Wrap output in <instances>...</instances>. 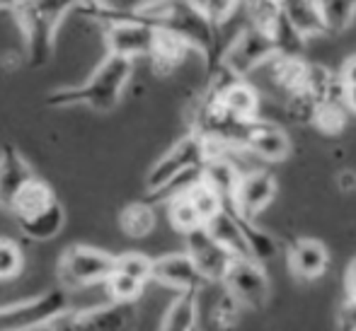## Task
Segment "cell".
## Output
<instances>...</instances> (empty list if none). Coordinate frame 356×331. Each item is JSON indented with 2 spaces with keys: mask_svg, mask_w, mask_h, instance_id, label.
Here are the masks:
<instances>
[{
  "mask_svg": "<svg viewBox=\"0 0 356 331\" xmlns=\"http://www.w3.org/2000/svg\"><path fill=\"white\" fill-rule=\"evenodd\" d=\"M289 264L293 275L303 280H315L327 271L330 252L318 239H293L289 247Z\"/></svg>",
  "mask_w": 356,
  "mask_h": 331,
  "instance_id": "obj_14",
  "label": "cell"
},
{
  "mask_svg": "<svg viewBox=\"0 0 356 331\" xmlns=\"http://www.w3.org/2000/svg\"><path fill=\"white\" fill-rule=\"evenodd\" d=\"M56 203H58V198L51 184L42 177H34V179H29L22 187V192L17 194L13 208H10V215L15 218V223H22V220L34 218V215L44 213V210H49Z\"/></svg>",
  "mask_w": 356,
  "mask_h": 331,
  "instance_id": "obj_15",
  "label": "cell"
},
{
  "mask_svg": "<svg viewBox=\"0 0 356 331\" xmlns=\"http://www.w3.org/2000/svg\"><path fill=\"white\" fill-rule=\"evenodd\" d=\"M63 225H66V210H63L61 201H58L56 205H51V208L44 210V213L17 223V228H19V232L27 239H32V242H47V239H54L61 232Z\"/></svg>",
  "mask_w": 356,
  "mask_h": 331,
  "instance_id": "obj_22",
  "label": "cell"
},
{
  "mask_svg": "<svg viewBox=\"0 0 356 331\" xmlns=\"http://www.w3.org/2000/svg\"><path fill=\"white\" fill-rule=\"evenodd\" d=\"M194 331H202V329H199V327H197V329H194Z\"/></svg>",
  "mask_w": 356,
  "mask_h": 331,
  "instance_id": "obj_40",
  "label": "cell"
},
{
  "mask_svg": "<svg viewBox=\"0 0 356 331\" xmlns=\"http://www.w3.org/2000/svg\"><path fill=\"white\" fill-rule=\"evenodd\" d=\"M114 269H117V254L90 244H71L58 259V280L63 290H80L95 283H107Z\"/></svg>",
  "mask_w": 356,
  "mask_h": 331,
  "instance_id": "obj_4",
  "label": "cell"
},
{
  "mask_svg": "<svg viewBox=\"0 0 356 331\" xmlns=\"http://www.w3.org/2000/svg\"><path fill=\"white\" fill-rule=\"evenodd\" d=\"M207 230L211 232V237L220 244L223 249H228L235 259H252L250 257L248 242L243 237V230H240L238 220L228 213V210H220V215H216L211 223L207 225ZM254 262V259H252Z\"/></svg>",
  "mask_w": 356,
  "mask_h": 331,
  "instance_id": "obj_20",
  "label": "cell"
},
{
  "mask_svg": "<svg viewBox=\"0 0 356 331\" xmlns=\"http://www.w3.org/2000/svg\"><path fill=\"white\" fill-rule=\"evenodd\" d=\"M211 317L213 322L218 324L220 329H230L240 317V303L228 293V288L223 285L220 290V298L213 303V309H211Z\"/></svg>",
  "mask_w": 356,
  "mask_h": 331,
  "instance_id": "obj_33",
  "label": "cell"
},
{
  "mask_svg": "<svg viewBox=\"0 0 356 331\" xmlns=\"http://www.w3.org/2000/svg\"><path fill=\"white\" fill-rule=\"evenodd\" d=\"M187 198L192 201V205L197 208L199 218H202L204 228H207L209 223L216 218V215H220V210H223V201H220L218 194L213 192L211 187H207V184H197V187L192 189V192L187 194Z\"/></svg>",
  "mask_w": 356,
  "mask_h": 331,
  "instance_id": "obj_30",
  "label": "cell"
},
{
  "mask_svg": "<svg viewBox=\"0 0 356 331\" xmlns=\"http://www.w3.org/2000/svg\"><path fill=\"white\" fill-rule=\"evenodd\" d=\"M277 189H279L277 179H274L272 172H267V169H248V172H243V177H240L235 201L225 205H233L240 215H245L248 220H254L274 198H277Z\"/></svg>",
  "mask_w": 356,
  "mask_h": 331,
  "instance_id": "obj_10",
  "label": "cell"
},
{
  "mask_svg": "<svg viewBox=\"0 0 356 331\" xmlns=\"http://www.w3.org/2000/svg\"><path fill=\"white\" fill-rule=\"evenodd\" d=\"M197 8L204 12V17L211 22V27L216 32H223V27L235 17L238 10H243L240 3H197Z\"/></svg>",
  "mask_w": 356,
  "mask_h": 331,
  "instance_id": "obj_34",
  "label": "cell"
},
{
  "mask_svg": "<svg viewBox=\"0 0 356 331\" xmlns=\"http://www.w3.org/2000/svg\"><path fill=\"white\" fill-rule=\"evenodd\" d=\"M136 322V305L107 303L99 307L71 312L73 331H131Z\"/></svg>",
  "mask_w": 356,
  "mask_h": 331,
  "instance_id": "obj_11",
  "label": "cell"
},
{
  "mask_svg": "<svg viewBox=\"0 0 356 331\" xmlns=\"http://www.w3.org/2000/svg\"><path fill=\"white\" fill-rule=\"evenodd\" d=\"M24 271V252L15 239L0 237V280L17 278Z\"/></svg>",
  "mask_w": 356,
  "mask_h": 331,
  "instance_id": "obj_31",
  "label": "cell"
},
{
  "mask_svg": "<svg viewBox=\"0 0 356 331\" xmlns=\"http://www.w3.org/2000/svg\"><path fill=\"white\" fill-rule=\"evenodd\" d=\"M158 29L153 24L134 22V19H124V22H114L104 27V46H107V56L117 58H150L155 49V39H158Z\"/></svg>",
  "mask_w": 356,
  "mask_h": 331,
  "instance_id": "obj_8",
  "label": "cell"
},
{
  "mask_svg": "<svg viewBox=\"0 0 356 331\" xmlns=\"http://www.w3.org/2000/svg\"><path fill=\"white\" fill-rule=\"evenodd\" d=\"M168 215H170V223H172V228L177 230V232H182V235H189V232H194V230L204 228L197 208H194L192 201H189L187 196L175 198L172 203H168Z\"/></svg>",
  "mask_w": 356,
  "mask_h": 331,
  "instance_id": "obj_29",
  "label": "cell"
},
{
  "mask_svg": "<svg viewBox=\"0 0 356 331\" xmlns=\"http://www.w3.org/2000/svg\"><path fill=\"white\" fill-rule=\"evenodd\" d=\"M37 174L29 167L27 160L22 158V153L13 143H5L0 148V208L10 213L17 194Z\"/></svg>",
  "mask_w": 356,
  "mask_h": 331,
  "instance_id": "obj_13",
  "label": "cell"
},
{
  "mask_svg": "<svg viewBox=\"0 0 356 331\" xmlns=\"http://www.w3.org/2000/svg\"><path fill=\"white\" fill-rule=\"evenodd\" d=\"M153 280L165 288H172L177 295L187 293V290H202L204 285H209L187 252L165 254V257L153 259Z\"/></svg>",
  "mask_w": 356,
  "mask_h": 331,
  "instance_id": "obj_12",
  "label": "cell"
},
{
  "mask_svg": "<svg viewBox=\"0 0 356 331\" xmlns=\"http://www.w3.org/2000/svg\"><path fill=\"white\" fill-rule=\"evenodd\" d=\"M245 10H248L250 27L272 37V32L277 29L279 19L284 15V3H250L245 5Z\"/></svg>",
  "mask_w": 356,
  "mask_h": 331,
  "instance_id": "obj_27",
  "label": "cell"
},
{
  "mask_svg": "<svg viewBox=\"0 0 356 331\" xmlns=\"http://www.w3.org/2000/svg\"><path fill=\"white\" fill-rule=\"evenodd\" d=\"M347 298L356 300V259L347 269Z\"/></svg>",
  "mask_w": 356,
  "mask_h": 331,
  "instance_id": "obj_37",
  "label": "cell"
},
{
  "mask_svg": "<svg viewBox=\"0 0 356 331\" xmlns=\"http://www.w3.org/2000/svg\"><path fill=\"white\" fill-rule=\"evenodd\" d=\"M134 61L117 56H104V61L95 68V73L75 87H61L49 92V107H73V104H85L92 112L107 114L119 107L122 94L127 85L131 83Z\"/></svg>",
  "mask_w": 356,
  "mask_h": 331,
  "instance_id": "obj_1",
  "label": "cell"
},
{
  "mask_svg": "<svg viewBox=\"0 0 356 331\" xmlns=\"http://www.w3.org/2000/svg\"><path fill=\"white\" fill-rule=\"evenodd\" d=\"M225 210H228V213L233 215L235 220H238L240 230H243L245 242H248L250 257H252L254 262L264 264V262H269V259L277 257V239H274L272 235L267 232V230L259 228L254 220H248L245 215H240L238 210L233 208V205H225Z\"/></svg>",
  "mask_w": 356,
  "mask_h": 331,
  "instance_id": "obj_21",
  "label": "cell"
},
{
  "mask_svg": "<svg viewBox=\"0 0 356 331\" xmlns=\"http://www.w3.org/2000/svg\"><path fill=\"white\" fill-rule=\"evenodd\" d=\"M354 187H356V174L342 172V177H339V189H342V192H354Z\"/></svg>",
  "mask_w": 356,
  "mask_h": 331,
  "instance_id": "obj_38",
  "label": "cell"
},
{
  "mask_svg": "<svg viewBox=\"0 0 356 331\" xmlns=\"http://www.w3.org/2000/svg\"><path fill=\"white\" fill-rule=\"evenodd\" d=\"M305 42L308 39L286 19V15H282L277 29L272 32V44L277 58H284V61H303Z\"/></svg>",
  "mask_w": 356,
  "mask_h": 331,
  "instance_id": "obj_25",
  "label": "cell"
},
{
  "mask_svg": "<svg viewBox=\"0 0 356 331\" xmlns=\"http://www.w3.org/2000/svg\"><path fill=\"white\" fill-rule=\"evenodd\" d=\"M71 314L68 290L51 288L37 298L0 307V331H37Z\"/></svg>",
  "mask_w": 356,
  "mask_h": 331,
  "instance_id": "obj_3",
  "label": "cell"
},
{
  "mask_svg": "<svg viewBox=\"0 0 356 331\" xmlns=\"http://www.w3.org/2000/svg\"><path fill=\"white\" fill-rule=\"evenodd\" d=\"M192 51L187 42L177 37V34L168 32V29L160 27L158 29V39H155V49L153 56H150V63H153V70L160 75L172 73L179 63L184 61V56Z\"/></svg>",
  "mask_w": 356,
  "mask_h": 331,
  "instance_id": "obj_19",
  "label": "cell"
},
{
  "mask_svg": "<svg viewBox=\"0 0 356 331\" xmlns=\"http://www.w3.org/2000/svg\"><path fill=\"white\" fill-rule=\"evenodd\" d=\"M225 288L240 303V307L264 309L269 303V278L262 264L252 259H238L225 278Z\"/></svg>",
  "mask_w": 356,
  "mask_h": 331,
  "instance_id": "obj_9",
  "label": "cell"
},
{
  "mask_svg": "<svg viewBox=\"0 0 356 331\" xmlns=\"http://www.w3.org/2000/svg\"><path fill=\"white\" fill-rule=\"evenodd\" d=\"M284 15L305 39L327 34L325 32L323 12H320V3H305V0L284 3Z\"/></svg>",
  "mask_w": 356,
  "mask_h": 331,
  "instance_id": "obj_24",
  "label": "cell"
},
{
  "mask_svg": "<svg viewBox=\"0 0 356 331\" xmlns=\"http://www.w3.org/2000/svg\"><path fill=\"white\" fill-rule=\"evenodd\" d=\"M199 295H202V290L179 293L177 298L170 303V307H168V312H165L158 331H194L197 329Z\"/></svg>",
  "mask_w": 356,
  "mask_h": 331,
  "instance_id": "obj_18",
  "label": "cell"
},
{
  "mask_svg": "<svg viewBox=\"0 0 356 331\" xmlns=\"http://www.w3.org/2000/svg\"><path fill=\"white\" fill-rule=\"evenodd\" d=\"M209 160H211V145H209V140L189 131L150 167L148 177H145V189H148V194L158 192V189H163L172 179L182 177V174L192 172V169L204 167Z\"/></svg>",
  "mask_w": 356,
  "mask_h": 331,
  "instance_id": "obj_5",
  "label": "cell"
},
{
  "mask_svg": "<svg viewBox=\"0 0 356 331\" xmlns=\"http://www.w3.org/2000/svg\"><path fill=\"white\" fill-rule=\"evenodd\" d=\"M277 58L274 53V44L269 34H262L257 29L248 27L240 29V34L233 39L223 56V68L233 73L238 80H245L250 73L262 68L264 63H272Z\"/></svg>",
  "mask_w": 356,
  "mask_h": 331,
  "instance_id": "obj_6",
  "label": "cell"
},
{
  "mask_svg": "<svg viewBox=\"0 0 356 331\" xmlns=\"http://www.w3.org/2000/svg\"><path fill=\"white\" fill-rule=\"evenodd\" d=\"M0 10H10L24 37V58L32 68H44L56 51V32L68 12L78 10V3H3Z\"/></svg>",
  "mask_w": 356,
  "mask_h": 331,
  "instance_id": "obj_2",
  "label": "cell"
},
{
  "mask_svg": "<svg viewBox=\"0 0 356 331\" xmlns=\"http://www.w3.org/2000/svg\"><path fill=\"white\" fill-rule=\"evenodd\" d=\"M184 244H187L184 252L189 254V259L197 266L202 278L207 280L209 285H223L230 269H233V264L238 262V259H235L228 249L220 247L207 228H199V230H194V232L184 235Z\"/></svg>",
  "mask_w": 356,
  "mask_h": 331,
  "instance_id": "obj_7",
  "label": "cell"
},
{
  "mask_svg": "<svg viewBox=\"0 0 356 331\" xmlns=\"http://www.w3.org/2000/svg\"><path fill=\"white\" fill-rule=\"evenodd\" d=\"M339 78H342V83L349 87H356V56L349 58L347 63H344V68L339 70Z\"/></svg>",
  "mask_w": 356,
  "mask_h": 331,
  "instance_id": "obj_36",
  "label": "cell"
},
{
  "mask_svg": "<svg viewBox=\"0 0 356 331\" xmlns=\"http://www.w3.org/2000/svg\"><path fill=\"white\" fill-rule=\"evenodd\" d=\"M325 32L342 34L347 32L356 19V3H320Z\"/></svg>",
  "mask_w": 356,
  "mask_h": 331,
  "instance_id": "obj_26",
  "label": "cell"
},
{
  "mask_svg": "<svg viewBox=\"0 0 356 331\" xmlns=\"http://www.w3.org/2000/svg\"><path fill=\"white\" fill-rule=\"evenodd\" d=\"M155 223H158V218H155L153 205L145 203V201H134V203L124 205L122 213H119V228L131 239L148 237L155 230Z\"/></svg>",
  "mask_w": 356,
  "mask_h": 331,
  "instance_id": "obj_23",
  "label": "cell"
},
{
  "mask_svg": "<svg viewBox=\"0 0 356 331\" xmlns=\"http://www.w3.org/2000/svg\"><path fill=\"white\" fill-rule=\"evenodd\" d=\"M119 273L131 275V278L148 283L153 280V259L145 257L141 252H127V254H117V269Z\"/></svg>",
  "mask_w": 356,
  "mask_h": 331,
  "instance_id": "obj_32",
  "label": "cell"
},
{
  "mask_svg": "<svg viewBox=\"0 0 356 331\" xmlns=\"http://www.w3.org/2000/svg\"><path fill=\"white\" fill-rule=\"evenodd\" d=\"M337 327L339 331H356V300H349L342 305L337 314Z\"/></svg>",
  "mask_w": 356,
  "mask_h": 331,
  "instance_id": "obj_35",
  "label": "cell"
},
{
  "mask_svg": "<svg viewBox=\"0 0 356 331\" xmlns=\"http://www.w3.org/2000/svg\"><path fill=\"white\" fill-rule=\"evenodd\" d=\"M104 288H107L109 303H131V305H136V300L141 298L145 283L131 278V275H124V273H119V271H114V273L109 275L107 283H104Z\"/></svg>",
  "mask_w": 356,
  "mask_h": 331,
  "instance_id": "obj_28",
  "label": "cell"
},
{
  "mask_svg": "<svg viewBox=\"0 0 356 331\" xmlns=\"http://www.w3.org/2000/svg\"><path fill=\"white\" fill-rule=\"evenodd\" d=\"M243 172L238 169V164L228 158V155H216L204 164V184L211 187L220 201L225 203H233L235 194H238V184Z\"/></svg>",
  "mask_w": 356,
  "mask_h": 331,
  "instance_id": "obj_17",
  "label": "cell"
},
{
  "mask_svg": "<svg viewBox=\"0 0 356 331\" xmlns=\"http://www.w3.org/2000/svg\"><path fill=\"white\" fill-rule=\"evenodd\" d=\"M245 150H250V153L262 160H269V162H282L291 155V138L277 124L262 119L259 126L254 128V133L250 135Z\"/></svg>",
  "mask_w": 356,
  "mask_h": 331,
  "instance_id": "obj_16",
  "label": "cell"
},
{
  "mask_svg": "<svg viewBox=\"0 0 356 331\" xmlns=\"http://www.w3.org/2000/svg\"><path fill=\"white\" fill-rule=\"evenodd\" d=\"M344 104H347V109H352V112L356 114V87L347 90V99H344Z\"/></svg>",
  "mask_w": 356,
  "mask_h": 331,
  "instance_id": "obj_39",
  "label": "cell"
}]
</instances>
